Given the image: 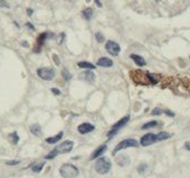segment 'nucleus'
I'll return each instance as SVG.
<instances>
[{"label":"nucleus","mask_w":190,"mask_h":178,"mask_svg":"<svg viewBox=\"0 0 190 178\" xmlns=\"http://www.w3.org/2000/svg\"><path fill=\"white\" fill-rule=\"evenodd\" d=\"M111 166H112V164H111L109 158H106V157H100L96 160L95 170L97 171L100 175H105V174H107L110 171Z\"/></svg>","instance_id":"nucleus-1"},{"label":"nucleus","mask_w":190,"mask_h":178,"mask_svg":"<svg viewBox=\"0 0 190 178\" xmlns=\"http://www.w3.org/2000/svg\"><path fill=\"white\" fill-rule=\"evenodd\" d=\"M59 173L64 178H75L78 174V168L72 164H64L59 168Z\"/></svg>","instance_id":"nucleus-2"},{"label":"nucleus","mask_w":190,"mask_h":178,"mask_svg":"<svg viewBox=\"0 0 190 178\" xmlns=\"http://www.w3.org/2000/svg\"><path fill=\"white\" fill-rule=\"evenodd\" d=\"M138 142L135 140V139H125V140H122V142H120L119 145H117L116 147L114 148L113 150V155H115L116 153H119L120 150H123L125 148H129V147H138Z\"/></svg>","instance_id":"nucleus-3"},{"label":"nucleus","mask_w":190,"mask_h":178,"mask_svg":"<svg viewBox=\"0 0 190 178\" xmlns=\"http://www.w3.org/2000/svg\"><path fill=\"white\" fill-rule=\"evenodd\" d=\"M37 75L42 79L49 81L55 77V70L49 68V67H44V68H39L37 70Z\"/></svg>","instance_id":"nucleus-4"},{"label":"nucleus","mask_w":190,"mask_h":178,"mask_svg":"<svg viewBox=\"0 0 190 178\" xmlns=\"http://www.w3.org/2000/svg\"><path fill=\"white\" fill-rule=\"evenodd\" d=\"M129 120H130V116H125L124 118H122L120 121H117L116 124L113 126V128L110 130V133L107 134V137H109V138H112L114 135H116L117 131L122 128V127H124L125 125L128 124V121Z\"/></svg>","instance_id":"nucleus-5"},{"label":"nucleus","mask_w":190,"mask_h":178,"mask_svg":"<svg viewBox=\"0 0 190 178\" xmlns=\"http://www.w3.org/2000/svg\"><path fill=\"white\" fill-rule=\"evenodd\" d=\"M73 146L74 142L72 140H65V142H62L60 145H58L54 150L57 153V155H59V154H67V153H69L71 150L73 149Z\"/></svg>","instance_id":"nucleus-6"},{"label":"nucleus","mask_w":190,"mask_h":178,"mask_svg":"<svg viewBox=\"0 0 190 178\" xmlns=\"http://www.w3.org/2000/svg\"><path fill=\"white\" fill-rule=\"evenodd\" d=\"M105 48L107 50V52L112 55V56H117L121 51V48L119 46V43H115V41H112V40H109L106 41V45H105Z\"/></svg>","instance_id":"nucleus-7"},{"label":"nucleus","mask_w":190,"mask_h":178,"mask_svg":"<svg viewBox=\"0 0 190 178\" xmlns=\"http://www.w3.org/2000/svg\"><path fill=\"white\" fill-rule=\"evenodd\" d=\"M155 142H158V140H157V135H154V134H146V135H144L141 138L140 144H141L142 146L146 147V146L152 145V144H154Z\"/></svg>","instance_id":"nucleus-8"},{"label":"nucleus","mask_w":190,"mask_h":178,"mask_svg":"<svg viewBox=\"0 0 190 178\" xmlns=\"http://www.w3.org/2000/svg\"><path fill=\"white\" fill-rule=\"evenodd\" d=\"M95 129V127L92 125V124H88V122H83V124H80V126L77 127V130H78V133L82 134V135H85V134H88V133H91V131H93Z\"/></svg>","instance_id":"nucleus-9"},{"label":"nucleus","mask_w":190,"mask_h":178,"mask_svg":"<svg viewBox=\"0 0 190 178\" xmlns=\"http://www.w3.org/2000/svg\"><path fill=\"white\" fill-rule=\"evenodd\" d=\"M97 66L104 67V68H109V67H112V66H113V61L111 60L110 58L102 57L97 60Z\"/></svg>","instance_id":"nucleus-10"},{"label":"nucleus","mask_w":190,"mask_h":178,"mask_svg":"<svg viewBox=\"0 0 190 178\" xmlns=\"http://www.w3.org/2000/svg\"><path fill=\"white\" fill-rule=\"evenodd\" d=\"M82 78L85 79V81H87V82H89V84H93V82L95 81V75H94L93 71L86 70L82 74Z\"/></svg>","instance_id":"nucleus-11"},{"label":"nucleus","mask_w":190,"mask_h":178,"mask_svg":"<svg viewBox=\"0 0 190 178\" xmlns=\"http://www.w3.org/2000/svg\"><path fill=\"white\" fill-rule=\"evenodd\" d=\"M106 149H107V146H106V145H102V146H100L97 149L94 150V153H93L92 156H91V159H92V160H93V159H96L97 157H100L101 155H103Z\"/></svg>","instance_id":"nucleus-12"},{"label":"nucleus","mask_w":190,"mask_h":178,"mask_svg":"<svg viewBox=\"0 0 190 178\" xmlns=\"http://www.w3.org/2000/svg\"><path fill=\"white\" fill-rule=\"evenodd\" d=\"M63 136H64V133L62 131V133H59L58 135L54 136V137H48V138L46 139V142L49 144V145H51V144H56V142H59V140L63 138Z\"/></svg>","instance_id":"nucleus-13"},{"label":"nucleus","mask_w":190,"mask_h":178,"mask_svg":"<svg viewBox=\"0 0 190 178\" xmlns=\"http://www.w3.org/2000/svg\"><path fill=\"white\" fill-rule=\"evenodd\" d=\"M130 57H131V59H133V61L138 65V66H141V67L142 66H146V60L141 57V56H139V55H131Z\"/></svg>","instance_id":"nucleus-14"},{"label":"nucleus","mask_w":190,"mask_h":178,"mask_svg":"<svg viewBox=\"0 0 190 178\" xmlns=\"http://www.w3.org/2000/svg\"><path fill=\"white\" fill-rule=\"evenodd\" d=\"M30 131L35 136H40V134H42V127L38 124H35V125H33L30 127Z\"/></svg>","instance_id":"nucleus-15"},{"label":"nucleus","mask_w":190,"mask_h":178,"mask_svg":"<svg viewBox=\"0 0 190 178\" xmlns=\"http://www.w3.org/2000/svg\"><path fill=\"white\" fill-rule=\"evenodd\" d=\"M77 66L80 67V68H85V69H94L95 66L93 64H91V63H88V61H80L77 64Z\"/></svg>","instance_id":"nucleus-16"},{"label":"nucleus","mask_w":190,"mask_h":178,"mask_svg":"<svg viewBox=\"0 0 190 178\" xmlns=\"http://www.w3.org/2000/svg\"><path fill=\"white\" fill-rule=\"evenodd\" d=\"M171 135L169 133H166V131H161L157 135V140H164V139H168L170 138Z\"/></svg>","instance_id":"nucleus-17"},{"label":"nucleus","mask_w":190,"mask_h":178,"mask_svg":"<svg viewBox=\"0 0 190 178\" xmlns=\"http://www.w3.org/2000/svg\"><path fill=\"white\" fill-rule=\"evenodd\" d=\"M83 16H84V18H85V19L89 20V19L92 18V16H93V10H92L91 8H87V9H85V10L83 11Z\"/></svg>","instance_id":"nucleus-18"},{"label":"nucleus","mask_w":190,"mask_h":178,"mask_svg":"<svg viewBox=\"0 0 190 178\" xmlns=\"http://www.w3.org/2000/svg\"><path fill=\"white\" fill-rule=\"evenodd\" d=\"M158 121H155V120H153V121H150V122H146V125H143L142 126V129H149V128H153V127H157L158 126Z\"/></svg>","instance_id":"nucleus-19"},{"label":"nucleus","mask_w":190,"mask_h":178,"mask_svg":"<svg viewBox=\"0 0 190 178\" xmlns=\"http://www.w3.org/2000/svg\"><path fill=\"white\" fill-rule=\"evenodd\" d=\"M44 165H45V163H39V164H36V165H34L33 166V171L34 173H40L42 171V169L44 168Z\"/></svg>","instance_id":"nucleus-20"},{"label":"nucleus","mask_w":190,"mask_h":178,"mask_svg":"<svg viewBox=\"0 0 190 178\" xmlns=\"http://www.w3.org/2000/svg\"><path fill=\"white\" fill-rule=\"evenodd\" d=\"M10 139H11V142H12L14 145L18 144V142H19V137L17 135V133H12V134L10 135Z\"/></svg>","instance_id":"nucleus-21"},{"label":"nucleus","mask_w":190,"mask_h":178,"mask_svg":"<svg viewBox=\"0 0 190 178\" xmlns=\"http://www.w3.org/2000/svg\"><path fill=\"white\" fill-rule=\"evenodd\" d=\"M62 75H63V77H64V79H65V80H71V78H72L71 74H69L68 71L66 70V69H64V70L62 71Z\"/></svg>","instance_id":"nucleus-22"},{"label":"nucleus","mask_w":190,"mask_h":178,"mask_svg":"<svg viewBox=\"0 0 190 178\" xmlns=\"http://www.w3.org/2000/svg\"><path fill=\"white\" fill-rule=\"evenodd\" d=\"M56 156H57V153H56L55 150H53V151H51V153L46 156V159H53V158H55Z\"/></svg>","instance_id":"nucleus-23"},{"label":"nucleus","mask_w":190,"mask_h":178,"mask_svg":"<svg viewBox=\"0 0 190 178\" xmlns=\"http://www.w3.org/2000/svg\"><path fill=\"white\" fill-rule=\"evenodd\" d=\"M146 169V164H142L140 165L139 167H138V171H139L140 174H142V173H144V170Z\"/></svg>","instance_id":"nucleus-24"},{"label":"nucleus","mask_w":190,"mask_h":178,"mask_svg":"<svg viewBox=\"0 0 190 178\" xmlns=\"http://www.w3.org/2000/svg\"><path fill=\"white\" fill-rule=\"evenodd\" d=\"M96 40H97L98 43H103V41H104V37H103L101 34H96Z\"/></svg>","instance_id":"nucleus-25"},{"label":"nucleus","mask_w":190,"mask_h":178,"mask_svg":"<svg viewBox=\"0 0 190 178\" xmlns=\"http://www.w3.org/2000/svg\"><path fill=\"white\" fill-rule=\"evenodd\" d=\"M162 114V110L160 108H155L153 111H152V115H161Z\"/></svg>","instance_id":"nucleus-26"},{"label":"nucleus","mask_w":190,"mask_h":178,"mask_svg":"<svg viewBox=\"0 0 190 178\" xmlns=\"http://www.w3.org/2000/svg\"><path fill=\"white\" fill-rule=\"evenodd\" d=\"M6 164L9 165V166H14V165L19 164V160H12V162H7Z\"/></svg>","instance_id":"nucleus-27"},{"label":"nucleus","mask_w":190,"mask_h":178,"mask_svg":"<svg viewBox=\"0 0 190 178\" xmlns=\"http://www.w3.org/2000/svg\"><path fill=\"white\" fill-rule=\"evenodd\" d=\"M51 91L55 93V95H57V96H58V95H60V91H59L58 89H56V88H53V89H51Z\"/></svg>","instance_id":"nucleus-28"},{"label":"nucleus","mask_w":190,"mask_h":178,"mask_svg":"<svg viewBox=\"0 0 190 178\" xmlns=\"http://www.w3.org/2000/svg\"><path fill=\"white\" fill-rule=\"evenodd\" d=\"M164 113H166V114H168V116H170V117H175V114H173V113H171V111H169V110H166Z\"/></svg>","instance_id":"nucleus-29"},{"label":"nucleus","mask_w":190,"mask_h":178,"mask_svg":"<svg viewBox=\"0 0 190 178\" xmlns=\"http://www.w3.org/2000/svg\"><path fill=\"white\" fill-rule=\"evenodd\" d=\"M184 147H186V149L187 150H190V142H186V144H184Z\"/></svg>","instance_id":"nucleus-30"},{"label":"nucleus","mask_w":190,"mask_h":178,"mask_svg":"<svg viewBox=\"0 0 190 178\" xmlns=\"http://www.w3.org/2000/svg\"><path fill=\"white\" fill-rule=\"evenodd\" d=\"M27 26H28V27H29L30 29H31V30H34V27H33V25H31V23H29V22H28V23H27Z\"/></svg>","instance_id":"nucleus-31"},{"label":"nucleus","mask_w":190,"mask_h":178,"mask_svg":"<svg viewBox=\"0 0 190 178\" xmlns=\"http://www.w3.org/2000/svg\"><path fill=\"white\" fill-rule=\"evenodd\" d=\"M95 3H96L97 6H101V2H100V1H95Z\"/></svg>","instance_id":"nucleus-32"},{"label":"nucleus","mask_w":190,"mask_h":178,"mask_svg":"<svg viewBox=\"0 0 190 178\" xmlns=\"http://www.w3.org/2000/svg\"><path fill=\"white\" fill-rule=\"evenodd\" d=\"M28 14H33V10H30V9H29V10H28Z\"/></svg>","instance_id":"nucleus-33"}]
</instances>
